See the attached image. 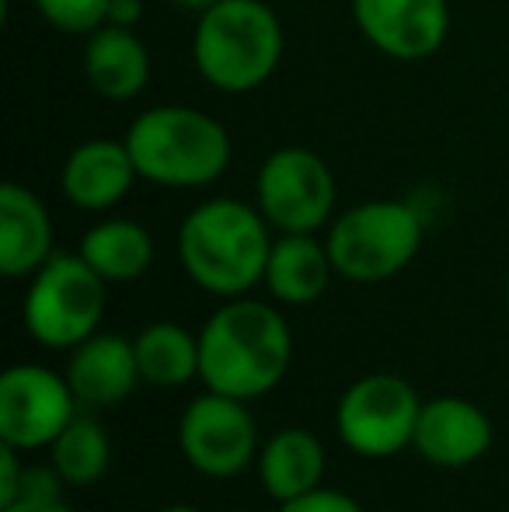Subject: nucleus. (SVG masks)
I'll list each match as a JSON object with an SVG mask.
<instances>
[{"label": "nucleus", "instance_id": "nucleus-15", "mask_svg": "<svg viewBox=\"0 0 509 512\" xmlns=\"http://www.w3.org/2000/svg\"><path fill=\"white\" fill-rule=\"evenodd\" d=\"M53 220L32 189L7 182L0 189V272L32 279L53 258Z\"/></svg>", "mask_w": 509, "mask_h": 512}, {"label": "nucleus", "instance_id": "nucleus-28", "mask_svg": "<svg viewBox=\"0 0 509 512\" xmlns=\"http://www.w3.org/2000/svg\"><path fill=\"white\" fill-rule=\"evenodd\" d=\"M182 11H192V14H203V11H210L213 4H220V0H175Z\"/></svg>", "mask_w": 509, "mask_h": 512}, {"label": "nucleus", "instance_id": "nucleus-22", "mask_svg": "<svg viewBox=\"0 0 509 512\" xmlns=\"http://www.w3.org/2000/svg\"><path fill=\"white\" fill-rule=\"evenodd\" d=\"M39 14L63 35H91L109 25L112 0H32Z\"/></svg>", "mask_w": 509, "mask_h": 512}, {"label": "nucleus", "instance_id": "nucleus-12", "mask_svg": "<svg viewBox=\"0 0 509 512\" xmlns=\"http://www.w3.org/2000/svg\"><path fill=\"white\" fill-rule=\"evenodd\" d=\"M492 418L468 398H433L422 401L419 425H415L412 450L433 467H468L492 450Z\"/></svg>", "mask_w": 509, "mask_h": 512}, {"label": "nucleus", "instance_id": "nucleus-27", "mask_svg": "<svg viewBox=\"0 0 509 512\" xmlns=\"http://www.w3.org/2000/svg\"><path fill=\"white\" fill-rule=\"evenodd\" d=\"M0 512H74L67 502H14V506L0 509Z\"/></svg>", "mask_w": 509, "mask_h": 512}, {"label": "nucleus", "instance_id": "nucleus-11", "mask_svg": "<svg viewBox=\"0 0 509 512\" xmlns=\"http://www.w3.org/2000/svg\"><path fill=\"white\" fill-rule=\"evenodd\" d=\"M353 21L377 53L415 63L447 42L450 7L447 0H353Z\"/></svg>", "mask_w": 509, "mask_h": 512}, {"label": "nucleus", "instance_id": "nucleus-7", "mask_svg": "<svg viewBox=\"0 0 509 512\" xmlns=\"http://www.w3.org/2000/svg\"><path fill=\"white\" fill-rule=\"evenodd\" d=\"M339 185L325 157L307 147H279L255 178V206L276 234H318L332 223Z\"/></svg>", "mask_w": 509, "mask_h": 512}, {"label": "nucleus", "instance_id": "nucleus-10", "mask_svg": "<svg viewBox=\"0 0 509 512\" xmlns=\"http://www.w3.org/2000/svg\"><path fill=\"white\" fill-rule=\"evenodd\" d=\"M81 411L67 373L18 363L0 377V443L14 450H49Z\"/></svg>", "mask_w": 509, "mask_h": 512}, {"label": "nucleus", "instance_id": "nucleus-25", "mask_svg": "<svg viewBox=\"0 0 509 512\" xmlns=\"http://www.w3.org/2000/svg\"><path fill=\"white\" fill-rule=\"evenodd\" d=\"M21 474H25V464H21V450L4 443L0 450V509L14 506L21 492Z\"/></svg>", "mask_w": 509, "mask_h": 512}, {"label": "nucleus", "instance_id": "nucleus-6", "mask_svg": "<svg viewBox=\"0 0 509 512\" xmlns=\"http://www.w3.org/2000/svg\"><path fill=\"white\" fill-rule=\"evenodd\" d=\"M105 290L109 283L84 262L81 251H53V258L28 279L21 307L28 335L46 349H77L102 324Z\"/></svg>", "mask_w": 509, "mask_h": 512}, {"label": "nucleus", "instance_id": "nucleus-2", "mask_svg": "<svg viewBox=\"0 0 509 512\" xmlns=\"http://www.w3.org/2000/svg\"><path fill=\"white\" fill-rule=\"evenodd\" d=\"M272 241L258 206L231 196L206 199L178 227V262L199 290L234 300L265 279Z\"/></svg>", "mask_w": 509, "mask_h": 512}, {"label": "nucleus", "instance_id": "nucleus-23", "mask_svg": "<svg viewBox=\"0 0 509 512\" xmlns=\"http://www.w3.org/2000/svg\"><path fill=\"white\" fill-rule=\"evenodd\" d=\"M67 481L60 478L53 464H35V467H25L21 474V492H18V502H60V488Z\"/></svg>", "mask_w": 509, "mask_h": 512}, {"label": "nucleus", "instance_id": "nucleus-17", "mask_svg": "<svg viewBox=\"0 0 509 512\" xmlns=\"http://www.w3.org/2000/svg\"><path fill=\"white\" fill-rule=\"evenodd\" d=\"M332 276L335 265L328 244H321L314 234H279L265 262L262 286L276 304L304 307L325 297Z\"/></svg>", "mask_w": 509, "mask_h": 512}, {"label": "nucleus", "instance_id": "nucleus-16", "mask_svg": "<svg viewBox=\"0 0 509 512\" xmlns=\"http://www.w3.org/2000/svg\"><path fill=\"white\" fill-rule=\"evenodd\" d=\"M84 77L105 102H133L150 84V49L133 28L102 25L84 46Z\"/></svg>", "mask_w": 509, "mask_h": 512}, {"label": "nucleus", "instance_id": "nucleus-20", "mask_svg": "<svg viewBox=\"0 0 509 512\" xmlns=\"http://www.w3.org/2000/svg\"><path fill=\"white\" fill-rule=\"evenodd\" d=\"M140 380L157 391H175L199 380V335L178 321H154L133 338Z\"/></svg>", "mask_w": 509, "mask_h": 512}, {"label": "nucleus", "instance_id": "nucleus-9", "mask_svg": "<svg viewBox=\"0 0 509 512\" xmlns=\"http://www.w3.org/2000/svg\"><path fill=\"white\" fill-rule=\"evenodd\" d=\"M178 446L192 471L206 478H238L258 460V425L248 401L206 391L178 418Z\"/></svg>", "mask_w": 509, "mask_h": 512}, {"label": "nucleus", "instance_id": "nucleus-13", "mask_svg": "<svg viewBox=\"0 0 509 512\" xmlns=\"http://www.w3.org/2000/svg\"><path fill=\"white\" fill-rule=\"evenodd\" d=\"M136 178L140 171H136L126 140H109V136L77 143L60 171L63 196L84 213H105V209L119 206Z\"/></svg>", "mask_w": 509, "mask_h": 512}, {"label": "nucleus", "instance_id": "nucleus-29", "mask_svg": "<svg viewBox=\"0 0 509 512\" xmlns=\"http://www.w3.org/2000/svg\"><path fill=\"white\" fill-rule=\"evenodd\" d=\"M157 512H203V509H196V506H185V502H175V506H164V509H157Z\"/></svg>", "mask_w": 509, "mask_h": 512}, {"label": "nucleus", "instance_id": "nucleus-3", "mask_svg": "<svg viewBox=\"0 0 509 512\" xmlns=\"http://www.w3.org/2000/svg\"><path fill=\"white\" fill-rule=\"evenodd\" d=\"M126 147L143 182L206 189L231 168L234 143L224 122L192 105H154L126 129Z\"/></svg>", "mask_w": 509, "mask_h": 512}, {"label": "nucleus", "instance_id": "nucleus-1", "mask_svg": "<svg viewBox=\"0 0 509 512\" xmlns=\"http://www.w3.org/2000/svg\"><path fill=\"white\" fill-rule=\"evenodd\" d=\"M293 335L272 304L252 297L224 300L199 331V380L206 391L258 401L283 384Z\"/></svg>", "mask_w": 509, "mask_h": 512}, {"label": "nucleus", "instance_id": "nucleus-26", "mask_svg": "<svg viewBox=\"0 0 509 512\" xmlns=\"http://www.w3.org/2000/svg\"><path fill=\"white\" fill-rule=\"evenodd\" d=\"M143 18V0H112L109 7V25L119 28H136Z\"/></svg>", "mask_w": 509, "mask_h": 512}, {"label": "nucleus", "instance_id": "nucleus-8", "mask_svg": "<svg viewBox=\"0 0 509 512\" xmlns=\"http://www.w3.org/2000/svg\"><path fill=\"white\" fill-rule=\"evenodd\" d=\"M419 411L422 401L408 380L394 373H367L342 391L335 432L360 457H394L412 446Z\"/></svg>", "mask_w": 509, "mask_h": 512}, {"label": "nucleus", "instance_id": "nucleus-24", "mask_svg": "<svg viewBox=\"0 0 509 512\" xmlns=\"http://www.w3.org/2000/svg\"><path fill=\"white\" fill-rule=\"evenodd\" d=\"M279 512H367V509H363L353 495L339 492V488L321 485V488H314V492L300 495V499L283 502Z\"/></svg>", "mask_w": 509, "mask_h": 512}, {"label": "nucleus", "instance_id": "nucleus-21", "mask_svg": "<svg viewBox=\"0 0 509 512\" xmlns=\"http://www.w3.org/2000/svg\"><path fill=\"white\" fill-rule=\"evenodd\" d=\"M112 460V443L105 425L95 415L77 411L74 422L53 439L49 446V464L60 471V478L74 488H88L105 478Z\"/></svg>", "mask_w": 509, "mask_h": 512}, {"label": "nucleus", "instance_id": "nucleus-4", "mask_svg": "<svg viewBox=\"0 0 509 512\" xmlns=\"http://www.w3.org/2000/svg\"><path fill=\"white\" fill-rule=\"evenodd\" d=\"M192 60L210 88L248 95L283 63V25L265 0H220L199 14Z\"/></svg>", "mask_w": 509, "mask_h": 512}, {"label": "nucleus", "instance_id": "nucleus-5", "mask_svg": "<svg viewBox=\"0 0 509 512\" xmlns=\"http://www.w3.org/2000/svg\"><path fill=\"white\" fill-rule=\"evenodd\" d=\"M335 276L349 283H384L412 265L422 248V220L408 203L370 199L328 223Z\"/></svg>", "mask_w": 509, "mask_h": 512}, {"label": "nucleus", "instance_id": "nucleus-30", "mask_svg": "<svg viewBox=\"0 0 509 512\" xmlns=\"http://www.w3.org/2000/svg\"><path fill=\"white\" fill-rule=\"evenodd\" d=\"M506 304H509V283H506Z\"/></svg>", "mask_w": 509, "mask_h": 512}, {"label": "nucleus", "instance_id": "nucleus-19", "mask_svg": "<svg viewBox=\"0 0 509 512\" xmlns=\"http://www.w3.org/2000/svg\"><path fill=\"white\" fill-rule=\"evenodd\" d=\"M81 258L105 283H133L154 265V237L143 223L112 216L81 237Z\"/></svg>", "mask_w": 509, "mask_h": 512}, {"label": "nucleus", "instance_id": "nucleus-14", "mask_svg": "<svg viewBox=\"0 0 509 512\" xmlns=\"http://www.w3.org/2000/svg\"><path fill=\"white\" fill-rule=\"evenodd\" d=\"M67 380L81 408H112L126 401L136 384H143L133 338L95 331L77 349H70Z\"/></svg>", "mask_w": 509, "mask_h": 512}, {"label": "nucleus", "instance_id": "nucleus-18", "mask_svg": "<svg viewBox=\"0 0 509 512\" xmlns=\"http://www.w3.org/2000/svg\"><path fill=\"white\" fill-rule=\"evenodd\" d=\"M258 481L272 502H293L321 488L325 478V446L311 429H279L258 450Z\"/></svg>", "mask_w": 509, "mask_h": 512}]
</instances>
